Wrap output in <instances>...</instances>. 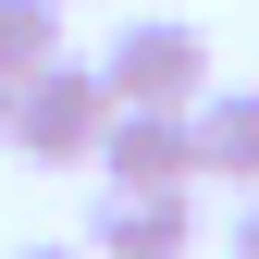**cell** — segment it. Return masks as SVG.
I'll use <instances>...</instances> for the list:
<instances>
[{"label": "cell", "instance_id": "obj_1", "mask_svg": "<svg viewBox=\"0 0 259 259\" xmlns=\"http://www.w3.org/2000/svg\"><path fill=\"white\" fill-rule=\"evenodd\" d=\"M99 123H111V87L99 62H37V74H13V123H0V148H25L37 173H87L99 160Z\"/></svg>", "mask_w": 259, "mask_h": 259}, {"label": "cell", "instance_id": "obj_2", "mask_svg": "<svg viewBox=\"0 0 259 259\" xmlns=\"http://www.w3.org/2000/svg\"><path fill=\"white\" fill-rule=\"evenodd\" d=\"M99 87H111V111H198L222 74H210V37H198L185 13H136V25L99 50Z\"/></svg>", "mask_w": 259, "mask_h": 259}, {"label": "cell", "instance_id": "obj_3", "mask_svg": "<svg viewBox=\"0 0 259 259\" xmlns=\"http://www.w3.org/2000/svg\"><path fill=\"white\" fill-rule=\"evenodd\" d=\"M198 247V185H99L87 259H185Z\"/></svg>", "mask_w": 259, "mask_h": 259}, {"label": "cell", "instance_id": "obj_4", "mask_svg": "<svg viewBox=\"0 0 259 259\" xmlns=\"http://www.w3.org/2000/svg\"><path fill=\"white\" fill-rule=\"evenodd\" d=\"M87 173L99 185H198V136H185V111H111Z\"/></svg>", "mask_w": 259, "mask_h": 259}, {"label": "cell", "instance_id": "obj_5", "mask_svg": "<svg viewBox=\"0 0 259 259\" xmlns=\"http://www.w3.org/2000/svg\"><path fill=\"white\" fill-rule=\"evenodd\" d=\"M185 136H198V173L259 185V87H210V99L185 111Z\"/></svg>", "mask_w": 259, "mask_h": 259}, {"label": "cell", "instance_id": "obj_6", "mask_svg": "<svg viewBox=\"0 0 259 259\" xmlns=\"http://www.w3.org/2000/svg\"><path fill=\"white\" fill-rule=\"evenodd\" d=\"M62 62V0H0V74Z\"/></svg>", "mask_w": 259, "mask_h": 259}, {"label": "cell", "instance_id": "obj_7", "mask_svg": "<svg viewBox=\"0 0 259 259\" xmlns=\"http://www.w3.org/2000/svg\"><path fill=\"white\" fill-rule=\"evenodd\" d=\"M235 259H259V185H247V210H235Z\"/></svg>", "mask_w": 259, "mask_h": 259}, {"label": "cell", "instance_id": "obj_8", "mask_svg": "<svg viewBox=\"0 0 259 259\" xmlns=\"http://www.w3.org/2000/svg\"><path fill=\"white\" fill-rule=\"evenodd\" d=\"M13 259H87V247H13Z\"/></svg>", "mask_w": 259, "mask_h": 259}, {"label": "cell", "instance_id": "obj_9", "mask_svg": "<svg viewBox=\"0 0 259 259\" xmlns=\"http://www.w3.org/2000/svg\"><path fill=\"white\" fill-rule=\"evenodd\" d=\"M0 123H13V74H0Z\"/></svg>", "mask_w": 259, "mask_h": 259}]
</instances>
